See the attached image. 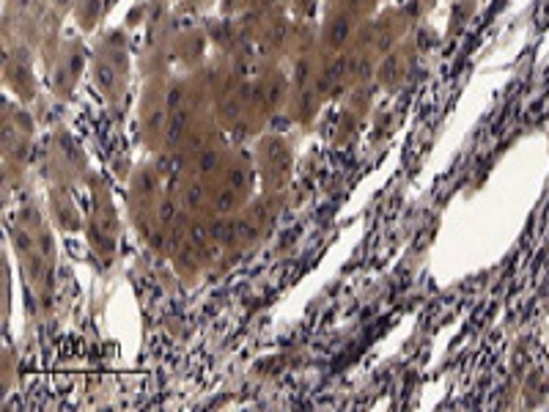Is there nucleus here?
Here are the masks:
<instances>
[{
	"label": "nucleus",
	"instance_id": "nucleus-13",
	"mask_svg": "<svg viewBox=\"0 0 549 412\" xmlns=\"http://www.w3.org/2000/svg\"><path fill=\"white\" fill-rule=\"evenodd\" d=\"M138 184L146 190V193H151V190H154V176L148 173V170H146V173H140V176H138Z\"/></svg>",
	"mask_w": 549,
	"mask_h": 412
},
{
	"label": "nucleus",
	"instance_id": "nucleus-3",
	"mask_svg": "<svg viewBox=\"0 0 549 412\" xmlns=\"http://www.w3.org/2000/svg\"><path fill=\"white\" fill-rule=\"evenodd\" d=\"M181 132H184V113H173V119H170V124H167V129H165L167 143H176V140L181 138Z\"/></svg>",
	"mask_w": 549,
	"mask_h": 412
},
{
	"label": "nucleus",
	"instance_id": "nucleus-15",
	"mask_svg": "<svg viewBox=\"0 0 549 412\" xmlns=\"http://www.w3.org/2000/svg\"><path fill=\"white\" fill-rule=\"evenodd\" d=\"M192 242L195 244H203V242H206V228H203V225H195V228H192Z\"/></svg>",
	"mask_w": 549,
	"mask_h": 412
},
{
	"label": "nucleus",
	"instance_id": "nucleus-5",
	"mask_svg": "<svg viewBox=\"0 0 549 412\" xmlns=\"http://www.w3.org/2000/svg\"><path fill=\"white\" fill-rule=\"evenodd\" d=\"M217 165V154L215 151H201L198 154V168L201 170H212Z\"/></svg>",
	"mask_w": 549,
	"mask_h": 412
},
{
	"label": "nucleus",
	"instance_id": "nucleus-2",
	"mask_svg": "<svg viewBox=\"0 0 549 412\" xmlns=\"http://www.w3.org/2000/svg\"><path fill=\"white\" fill-rule=\"evenodd\" d=\"M269 160L275 162L278 168H283V170H286L288 165H291V154L286 151V148L280 146V143H269Z\"/></svg>",
	"mask_w": 549,
	"mask_h": 412
},
{
	"label": "nucleus",
	"instance_id": "nucleus-12",
	"mask_svg": "<svg viewBox=\"0 0 549 412\" xmlns=\"http://www.w3.org/2000/svg\"><path fill=\"white\" fill-rule=\"evenodd\" d=\"M179 105H181V88H170V94H167V107L176 110Z\"/></svg>",
	"mask_w": 549,
	"mask_h": 412
},
{
	"label": "nucleus",
	"instance_id": "nucleus-17",
	"mask_svg": "<svg viewBox=\"0 0 549 412\" xmlns=\"http://www.w3.org/2000/svg\"><path fill=\"white\" fill-rule=\"evenodd\" d=\"M253 217H256V220H264V217H266V206H264V203H256V206H253Z\"/></svg>",
	"mask_w": 549,
	"mask_h": 412
},
{
	"label": "nucleus",
	"instance_id": "nucleus-16",
	"mask_svg": "<svg viewBox=\"0 0 549 412\" xmlns=\"http://www.w3.org/2000/svg\"><path fill=\"white\" fill-rule=\"evenodd\" d=\"M393 74H396V61L390 58V61H387V66H382V77H384V80H390Z\"/></svg>",
	"mask_w": 549,
	"mask_h": 412
},
{
	"label": "nucleus",
	"instance_id": "nucleus-10",
	"mask_svg": "<svg viewBox=\"0 0 549 412\" xmlns=\"http://www.w3.org/2000/svg\"><path fill=\"white\" fill-rule=\"evenodd\" d=\"M201 198H203V187L201 184H195V187H190V193H187V203H201Z\"/></svg>",
	"mask_w": 549,
	"mask_h": 412
},
{
	"label": "nucleus",
	"instance_id": "nucleus-18",
	"mask_svg": "<svg viewBox=\"0 0 549 412\" xmlns=\"http://www.w3.org/2000/svg\"><path fill=\"white\" fill-rule=\"evenodd\" d=\"M42 247H44V253H49V250H52V242H49V237H44V239H42Z\"/></svg>",
	"mask_w": 549,
	"mask_h": 412
},
{
	"label": "nucleus",
	"instance_id": "nucleus-14",
	"mask_svg": "<svg viewBox=\"0 0 549 412\" xmlns=\"http://www.w3.org/2000/svg\"><path fill=\"white\" fill-rule=\"evenodd\" d=\"M157 215H160V220H162V223H170V220H173V206H170V203H162Z\"/></svg>",
	"mask_w": 549,
	"mask_h": 412
},
{
	"label": "nucleus",
	"instance_id": "nucleus-7",
	"mask_svg": "<svg viewBox=\"0 0 549 412\" xmlns=\"http://www.w3.org/2000/svg\"><path fill=\"white\" fill-rule=\"evenodd\" d=\"M231 206H234V193H231V187H228V190H223V193H220V198H217V209H220V212H228Z\"/></svg>",
	"mask_w": 549,
	"mask_h": 412
},
{
	"label": "nucleus",
	"instance_id": "nucleus-11",
	"mask_svg": "<svg viewBox=\"0 0 549 412\" xmlns=\"http://www.w3.org/2000/svg\"><path fill=\"white\" fill-rule=\"evenodd\" d=\"M14 242H17V247H20V250H30V237L25 234V231H17V234H14Z\"/></svg>",
	"mask_w": 549,
	"mask_h": 412
},
{
	"label": "nucleus",
	"instance_id": "nucleus-4",
	"mask_svg": "<svg viewBox=\"0 0 549 412\" xmlns=\"http://www.w3.org/2000/svg\"><path fill=\"white\" fill-rule=\"evenodd\" d=\"M346 33H349L346 20H335L333 25H330V42H333V44H341L343 39H346Z\"/></svg>",
	"mask_w": 549,
	"mask_h": 412
},
{
	"label": "nucleus",
	"instance_id": "nucleus-9",
	"mask_svg": "<svg viewBox=\"0 0 549 412\" xmlns=\"http://www.w3.org/2000/svg\"><path fill=\"white\" fill-rule=\"evenodd\" d=\"M228 187H231V190H242V187H244V173H242V170H231V176H228Z\"/></svg>",
	"mask_w": 549,
	"mask_h": 412
},
{
	"label": "nucleus",
	"instance_id": "nucleus-6",
	"mask_svg": "<svg viewBox=\"0 0 549 412\" xmlns=\"http://www.w3.org/2000/svg\"><path fill=\"white\" fill-rule=\"evenodd\" d=\"M113 77H116V74H113L110 66H104V63H102V66H96V80L104 85V88H110V85H113Z\"/></svg>",
	"mask_w": 549,
	"mask_h": 412
},
{
	"label": "nucleus",
	"instance_id": "nucleus-1",
	"mask_svg": "<svg viewBox=\"0 0 549 412\" xmlns=\"http://www.w3.org/2000/svg\"><path fill=\"white\" fill-rule=\"evenodd\" d=\"M212 237H215L217 242H223V244H231L234 239L239 237V234H237V223H228V220L215 223V225H212Z\"/></svg>",
	"mask_w": 549,
	"mask_h": 412
},
{
	"label": "nucleus",
	"instance_id": "nucleus-8",
	"mask_svg": "<svg viewBox=\"0 0 549 412\" xmlns=\"http://www.w3.org/2000/svg\"><path fill=\"white\" fill-rule=\"evenodd\" d=\"M237 234L242 239H253V237H256V228H253L247 220H237Z\"/></svg>",
	"mask_w": 549,
	"mask_h": 412
}]
</instances>
